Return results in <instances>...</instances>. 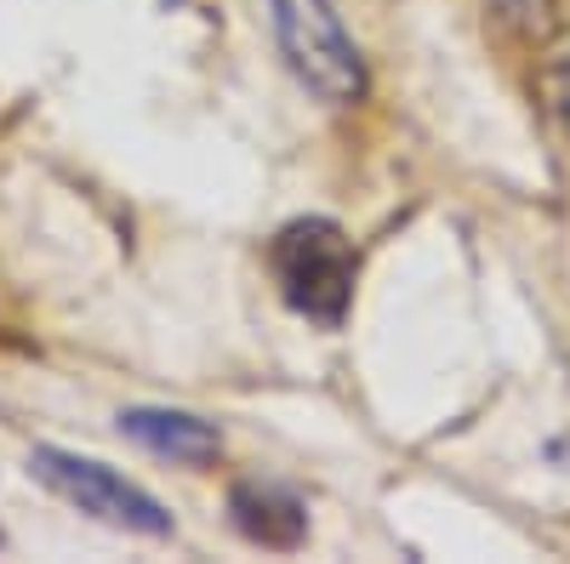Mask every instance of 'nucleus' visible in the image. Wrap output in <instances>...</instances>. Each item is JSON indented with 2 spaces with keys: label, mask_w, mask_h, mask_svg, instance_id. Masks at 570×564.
<instances>
[{
  "label": "nucleus",
  "mask_w": 570,
  "mask_h": 564,
  "mask_svg": "<svg viewBox=\"0 0 570 564\" xmlns=\"http://www.w3.org/2000/svg\"><path fill=\"white\" fill-rule=\"evenodd\" d=\"M279 297L292 303L297 314L320 319V325H343L348 297H354V274L360 257L348 246V234L325 217H303L292 228H279V240L268 251Z\"/></svg>",
  "instance_id": "f257e3e1"
},
{
  "label": "nucleus",
  "mask_w": 570,
  "mask_h": 564,
  "mask_svg": "<svg viewBox=\"0 0 570 564\" xmlns=\"http://www.w3.org/2000/svg\"><path fill=\"white\" fill-rule=\"evenodd\" d=\"M268 7H274L279 52L297 69V80L320 91L325 103H354L365 91V63L354 52V40L343 34L337 12L325 0H268Z\"/></svg>",
  "instance_id": "f03ea898"
},
{
  "label": "nucleus",
  "mask_w": 570,
  "mask_h": 564,
  "mask_svg": "<svg viewBox=\"0 0 570 564\" xmlns=\"http://www.w3.org/2000/svg\"><path fill=\"white\" fill-rule=\"evenodd\" d=\"M29 474L46 491H58L63 502H75L80 513L104 520V525L142 531V536H166L171 531V513L149 491H137L131 479H120L115 467H104V462H86V456H69V451H35Z\"/></svg>",
  "instance_id": "7ed1b4c3"
},
{
  "label": "nucleus",
  "mask_w": 570,
  "mask_h": 564,
  "mask_svg": "<svg viewBox=\"0 0 570 564\" xmlns=\"http://www.w3.org/2000/svg\"><path fill=\"white\" fill-rule=\"evenodd\" d=\"M120 434H131L142 451H155V456H171L183 467H206L217 462L223 439L212 422L200 416H183V410H126L120 416Z\"/></svg>",
  "instance_id": "20e7f679"
},
{
  "label": "nucleus",
  "mask_w": 570,
  "mask_h": 564,
  "mask_svg": "<svg viewBox=\"0 0 570 564\" xmlns=\"http://www.w3.org/2000/svg\"><path fill=\"white\" fill-rule=\"evenodd\" d=\"M228 513H234V525H240V536H252L263 547H297L303 531H308L303 502L279 485H234Z\"/></svg>",
  "instance_id": "39448f33"
},
{
  "label": "nucleus",
  "mask_w": 570,
  "mask_h": 564,
  "mask_svg": "<svg viewBox=\"0 0 570 564\" xmlns=\"http://www.w3.org/2000/svg\"><path fill=\"white\" fill-rule=\"evenodd\" d=\"M548 98H553V115H559V126L570 131V58L548 75Z\"/></svg>",
  "instance_id": "423d86ee"
}]
</instances>
